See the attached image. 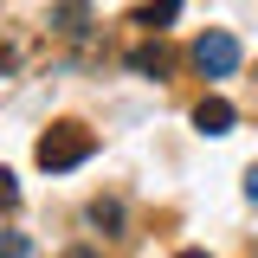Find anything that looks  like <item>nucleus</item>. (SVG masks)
<instances>
[{
	"instance_id": "f257e3e1",
	"label": "nucleus",
	"mask_w": 258,
	"mask_h": 258,
	"mask_svg": "<svg viewBox=\"0 0 258 258\" xmlns=\"http://www.w3.org/2000/svg\"><path fill=\"white\" fill-rule=\"evenodd\" d=\"M97 142H91V129H78V123H58V129H45L39 136V168H52V174H64V168H78V161L91 155Z\"/></svg>"
},
{
	"instance_id": "f03ea898",
	"label": "nucleus",
	"mask_w": 258,
	"mask_h": 258,
	"mask_svg": "<svg viewBox=\"0 0 258 258\" xmlns=\"http://www.w3.org/2000/svg\"><path fill=\"white\" fill-rule=\"evenodd\" d=\"M194 71L200 78H232L239 71V39L232 32H200L194 39Z\"/></svg>"
},
{
	"instance_id": "7ed1b4c3",
	"label": "nucleus",
	"mask_w": 258,
	"mask_h": 258,
	"mask_svg": "<svg viewBox=\"0 0 258 258\" xmlns=\"http://www.w3.org/2000/svg\"><path fill=\"white\" fill-rule=\"evenodd\" d=\"M194 129H200V136H226V129H232V103H226V97H200V103H194Z\"/></svg>"
},
{
	"instance_id": "20e7f679",
	"label": "nucleus",
	"mask_w": 258,
	"mask_h": 258,
	"mask_svg": "<svg viewBox=\"0 0 258 258\" xmlns=\"http://www.w3.org/2000/svg\"><path fill=\"white\" fill-rule=\"evenodd\" d=\"M168 52H161V45H136V52H129V71H142V78H168Z\"/></svg>"
},
{
	"instance_id": "39448f33",
	"label": "nucleus",
	"mask_w": 258,
	"mask_h": 258,
	"mask_svg": "<svg viewBox=\"0 0 258 258\" xmlns=\"http://www.w3.org/2000/svg\"><path fill=\"white\" fill-rule=\"evenodd\" d=\"M174 13H181V0H149V7L136 13V26H149V32H161V26H168V20H174Z\"/></svg>"
},
{
	"instance_id": "423d86ee",
	"label": "nucleus",
	"mask_w": 258,
	"mask_h": 258,
	"mask_svg": "<svg viewBox=\"0 0 258 258\" xmlns=\"http://www.w3.org/2000/svg\"><path fill=\"white\" fill-rule=\"evenodd\" d=\"M91 226H110V232H116V226H123V207H116V200H91Z\"/></svg>"
},
{
	"instance_id": "0eeeda50",
	"label": "nucleus",
	"mask_w": 258,
	"mask_h": 258,
	"mask_svg": "<svg viewBox=\"0 0 258 258\" xmlns=\"http://www.w3.org/2000/svg\"><path fill=\"white\" fill-rule=\"evenodd\" d=\"M13 207H20V187H13V174L0 168V213H13Z\"/></svg>"
},
{
	"instance_id": "6e6552de",
	"label": "nucleus",
	"mask_w": 258,
	"mask_h": 258,
	"mask_svg": "<svg viewBox=\"0 0 258 258\" xmlns=\"http://www.w3.org/2000/svg\"><path fill=\"white\" fill-rule=\"evenodd\" d=\"M26 252H32V245L20 239V232H0V258H26Z\"/></svg>"
},
{
	"instance_id": "1a4fd4ad",
	"label": "nucleus",
	"mask_w": 258,
	"mask_h": 258,
	"mask_svg": "<svg viewBox=\"0 0 258 258\" xmlns=\"http://www.w3.org/2000/svg\"><path fill=\"white\" fill-rule=\"evenodd\" d=\"M245 194H252V207H258V168H252V174H245Z\"/></svg>"
},
{
	"instance_id": "9d476101",
	"label": "nucleus",
	"mask_w": 258,
	"mask_h": 258,
	"mask_svg": "<svg viewBox=\"0 0 258 258\" xmlns=\"http://www.w3.org/2000/svg\"><path fill=\"white\" fill-rule=\"evenodd\" d=\"M64 258H97V252H84V245H71V252H64Z\"/></svg>"
},
{
	"instance_id": "9b49d317",
	"label": "nucleus",
	"mask_w": 258,
	"mask_h": 258,
	"mask_svg": "<svg viewBox=\"0 0 258 258\" xmlns=\"http://www.w3.org/2000/svg\"><path fill=\"white\" fill-rule=\"evenodd\" d=\"M174 258H207V252H174Z\"/></svg>"
}]
</instances>
